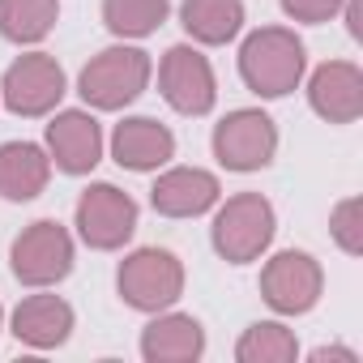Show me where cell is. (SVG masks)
<instances>
[{
  "mask_svg": "<svg viewBox=\"0 0 363 363\" xmlns=\"http://www.w3.org/2000/svg\"><path fill=\"white\" fill-rule=\"evenodd\" d=\"M150 82V56L141 48H107L82 69V99L99 111H120L128 107Z\"/></svg>",
  "mask_w": 363,
  "mask_h": 363,
  "instance_id": "obj_2",
  "label": "cell"
},
{
  "mask_svg": "<svg viewBox=\"0 0 363 363\" xmlns=\"http://www.w3.org/2000/svg\"><path fill=\"white\" fill-rule=\"evenodd\" d=\"M150 201L162 218H197L218 201V179L201 167H175L158 175V184L150 189Z\"/></svg>",
  "mask_w": 363,
  "mask_h": 363,
  "instance_id": "obj_13",
  "label": "cell"
},
{
  "mask_svg": "<svg viewBox=\"0 0 363 363\" xmlns=\"http://www.w3.org/2000/svg\"><path fill=\"white\" fill-rule=\"evenodd\" d=\"M60 0H0V35L13 43H39L52 35Z\"/></svg>",
  "mask_w": 363,
  "mask_h": 363,
  "instance_id": "obj_19",
  "label": "cell"
},
{
  "mask_svg": "<svg viewBox=\"0 0 363 363\" xmlns=\"http://www.w3.org/2000/svg\"><path fill=\"white\" fill-rule=\"evenodd\" d=\"M167 0H103V22L120 39H145L167 22Z\"/></svg>",
  "mask_w": 363,
  "mask_h": 363,
  "instance_id": "obj_20",
  "label": "cell"
},
{
  "mask_svg": "<svg viewBox=\"0 0 363 363\" xmlns=\"http://www.w3.org/2000/svg\"><path fill=\"white\" fill-rule=\"evenodd\" d=\"M320 286H325L320 265H316L308 252H295V248L269 257L265 269H261V295H265V303H269L274 312H282V316L312 312L316 299H320Z\"/></svg>",
  "mask_w": 363,
  "mask_h": 363,
  "instance_id": "obj_7",
  "label": "cell"
},
{
  "mask_svg": "<svg viewBox=\"0 0 363 363\" xmlns=\"http://www.w3.org/2000/svg\"><path fill=\"white\" fill-rule=\"evenodd\" d=\"M282 9L295 22H329L342 9V0H282Z\"/></svg>",
  "mask_w": 363,
  "mask_h": 363,
  "instance_id": "obj_23",
  "label": "cell"
},
{
  "mask_svg": "<svg viewBox=\"0 0 363 363\" xmlns=\"http://www.w3.org/2000/svg\"><path fill=\"white\" fill-rule=\"evenodd\" d=\"M77 231L90 248L111 252L137 231V201L116 184H90L77 201Z\"/></svg>",
  "mask_w": 363,
  "mask_h": 363,
  "instance_id": "obj_8",
  "label": "cell"
},
{
  "mask_svg": "<svg viewBox=\"0 0 363 363\" xmlns=\"http://www.w3.org/2000/svg\"><path fill=\"white\" fill-rule=\"evenodd\" d=\"M13 333H18V342H26L35 350L65 346L73 333V308L60 295H30L13 312Z\"/></svg>",
  "mask_w": 363,
  "mask_h": 363,
  "instance_id": "obj_15",
  "label": "cell"
},
{
  "mask_svg": "<svg viewBox=\"0 0 363 363\" xmlns=\"http://www.w3.org/2000/svg\"><path fill=\"white\" fill-rule=\"evenodd\" d=\"M179 22L197 43H231L244 26V0H184Z\"/></svg>",
  "mask_w": 363,
  "mask_h": 363,
  "instance_id": "obj_18",
  "label": "cell"
},
{
  "mask_svg": "<svg viewBox=\"0 0 363 363\" xmlns=\"http://www.w3.org/2000/svg\"><path fill=\"white\" fill-rule=\"evenodd\" d=\"M295 354H299V346H295L291 329L278 325V320L252 325V329L240 337V346H235V359H240V363H291Z\"/></svg>",
  "mask_w": 363,
  "mask_h": 363,
  "instance_id": "obj_21",
  "label": "cell"
},
{
  "mask_svg": "<svg viewBox=\"0 0 363 363\" xmlns=\"http://www.w3.org/2000/svg\"><path fill=\"white\" fill-rule=\"evenodd\" d=\"M52 158L35 141H5L0 145V197L5 201H30L48 189Z\"/></svg>",
  "mask_w": 363,
  "mask_h": 363,
  "instance_id": "obj_17",
  "label": "cell"
},
{
  "mask_svg": "<svg viewBox=\"0 0 363 363\" xmlns=\"http://www.w3.org/2000/svg\"><path fill=\"white\" fill-rule=\"evenodd\" d=\"M0 94H5V107L13 116H48L65 99V69L48 52L18 56L5 73Z\"/></svg>",
  "mask_w": 363,
  "mask_h": 363,
  "instance_id": "obj_9",
  "label": "cell"
},
{
  "mask_svg": "<svg viewBox=\"0 0 363 363\" xmlns=\"http://www.w3.org/2000/svg\"><path fill=\"white\" fill-rule=\"evenodd\" d=\"M308 103L329 124H354L363 116V73L350 60H329L308 82Z\"/></svg>",
  "mask_w": 363,
  "mask_h": 363,
  "instance_id": "obj_11",
  "label": "cell"
},
{
  "mask_svg": "<svg viewBox=\"0 0 363 363\" xmlns=\"http://www.w3.org/2000/svg\"><path fill=\"white\" fill-rule=\"evenodd\" d=\"M206 350V333L193 316H179V312H167V316H154L141 333V354L150 363H193L201 359Z\"/></svg>",
  "mask_w": 363,
  "mask_h": 363,
  "instance_id": "obj_16",
  "label": "cell"
},
{
  "mask_svg": "<svg viewBox=\"0 0 363 363\" xmlns=\"http://www.w3.org/2000/svg\"><path fill=\"white\" fill-rule=\"evenodd\" d=\"M73 269V240L60 223L39 218L13 240V278L26 286H52Z\"/></svg>",
  "mask_w": 363,
  "mask_h": 363,
  "instance_id": "obj_6",
  "label": "cell"
},
{
  "mask_svg": "<svg viewBox=\"0 0 363 363\" xmlns=\"http://www.w3.org/2000/svg\"><path fill=\"white\" fill-rule=\"evenodd\" d=\"M346 5V30L350 39H363V0H342Z\"/></svg>",
  "mask_w": 363,
  "mask_h": 363,
  "instance_id": "obj_24",
  "label": "cell"
},
{
  "mask_svg": "<svg viewBox=\"0 0 363 363\" xmlns=\"http://www.w3.org/2000/svg\"><path fill=\"white\" fill-rule=\"evenodd\" d=\"M48 150L65 175H86L103 158V128L90 111H60L48 124Z\"/></svg>",
  "mask_w": 363,
  "mask_h": 363,
  "instance_id": "obj_12",
  "label": "cell"
},
{
  "mask_svg": "<svg viewBox=\"0 0 363 363\" xmlns=\"http://www.w3.org/2000/svg\"><path fill=\"white\" fill-rule=\"evenodd\" d=\"M274 150H278V128L257 107H240L223 124H214V158L227 171H261L274 162Z\"/></svg>",
  "mask_w": 363,
  "mask_h": 363,
  "instance_id": "obj_5",
  "label": "cell"
},
{
  "mask_svg": "<svg viewBox=\"0 0 363 363\" xmlns=\"http://www.w3.org/2000/svg\"><path fill=\"white\" fill-rule=\"evenodd\" d=\"M0 316H5V312H0Z\"/></svg>",
  "mask_w": 363,
  "mask_h": 363,
  "instance_id": "obj_26",
  "label": "cell"
},
{
  "mask_svg": "<svg viewBox=\"0 0 363 363\" xmlns=\"http://www.w3.org/2000/svg\"><path fill=\"white\" fill-rule=\"evenodd\" d=\"M269 240H274V206L261 193L231 197L214 218V248L231 265L257 261L269 248Z\"/></svg>",
  "mask_w": 363,
  "mask_h": 363,
  "instance_id": "obj_4",
  "label": "cell"
},
{
  "mask_svg": "<svg viewBox=\"0 0 363 363\" xmlns=\"http://www.w3.org/2000/svg\"><path fill=\"white\" fill-rule=\"evenodd\" d=\"M312 359H316V363H325V359H346V363H354V350H342V346L329 350V346H320V350H312Z\"/></svg>",
  "mask_w": 363,
  "mask_h": 363,
  "instance_id": "obj_25",
  "label": "cell"
},
{
  "mask_svg": "<svg viewBox=\"0 0 363 363\" xmlns=\"http://www.w3.org/2000/svg\"><path fill=\"white\" fill-rule=\"evenodd\" d=\"M158 86L179 116H206L214 107V69L197 48H171L158 65Z\"/></svg>",
  "mask_w": 363,
  "mask_h": 363,
  "instance_id": "obj_10",
  "label": "cell"
},
{
  "mask_svg": "<svg viewBox=\"0 0 363 363\" xmlns=\"http://www.w3.org/2000/svg\"><path fill=\"white\" fill-rule=\"evenodd\" d=\"M120 299L137 312H162L184 291V265L167 248H137L120 265Z\"/></svg>",
  "mask_w": 363,
  "mask_h": 363,
  "instance_id": "obj_3",
  "label": "cell"
},
{
  "mask_svg": "<svg viewBox=\"0 0 363 363\" xmlns=\"http://www.w3.org/2000/svg\"><path fill=\"white\" fill-rule=\"evenodd\" d=\"M111 154H116V162L128 167V171H154V167H162V162L175 154V137H171L167 124H158V120H150V116H133V120L116 124V133H111Z\"/></svg>",
  "mask_w": 363,
  "mask_h": 363,
  "instance_id": "obj_14",
  "label": "cell"
},
{
  "mask_svg": "<svg viewBox=\"0 0 363 363\" xmlns=\"http://www.w3.org/2000/svg\"><path fill=\"white\" fill-rule=\"evenodd\" d=\"M329 231H333V240L342 244V252H350V257H359V252H363V231H359V197H350V201H342V206L333 210Z\"/></svg>",
  "mask_w": 363,
  "mask_h": 363,
  "instance_id": "obj_22",
  "label": "cell"
},
{
  "mask_svg": "<svg viewBox=\"0 0 363 363\" xmlns=\"http://www.w3.org/2000/svg\"><path fill=\"white\" fill-rule=\"evenodd\" d=\"M303 43L282 30V26H265L257 35H248V43L240 48V73L248 82V90H257L261 99H282L299 86L303 77Z\"/></svg>",
  "mask_w": 363,
  "mask_h": 363,
  "instance_id": "obj_1",
  "label": "cell"
}]
</instances>
